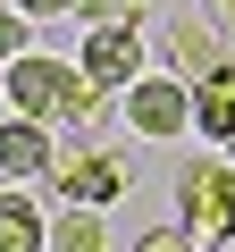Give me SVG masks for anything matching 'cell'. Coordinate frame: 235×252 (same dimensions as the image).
I'll return each mask as SVG.
<instances>
[{
	"mask_svg": "<svg viewBox=\"0 0 235 252\" xmlns=\"http://www.w3.org/2000/svg\"><path fill=\"white\" fill-rule=\"evenodd\" d=\"M135 9H143V0H76L67 17H84V26H109V17H135Z\"/></svg>",
	"mask_w": 235,
	"mask_h": 252,
	"instance_id": "4fadbf2b",
	"label": "cell"
},
{
	"mask_svg": "<svg viewBox=\"0 0 235 252\" xmlns=\"http://www.w3.org/2000/svg\"><path fill=\"white\" fill-rule=\"evenodd\" d=\"M17 9H26V17H67L76 0H17Z\"/></svg>",
	"mask_w": 235,
	"mask_h": 252,
	"instance_id": "5bb4252c",
	"label": "cell"
},
{
	"mask_svg": "<svg viewBox=\"0 0 235 252\" xmlns=\"http://www.w3.org/2000/svg\"><path fill=\"white\" fill-rule=\"evenodd\" d=\"M118 118H126L143 143H176L185 126H193V84L176 67H143L126 93H118Z\"/></svg>",
	"mask_w": 235,
	"mask_h": 252,
	"instance_id": "3957f363",
	"label": "cell"
},
{
	"mask_svg": "<svg viewBox=\"0 0 235 252\" xmlns=\"http://www.w3.org/2000/svg\"><path fill=\"white\" fill-rule=\"evenodd\" d=\"M160 51H168V67H176L185 84H202V76H218V67H235V59H227V34H218L210 17H176V26L160 34Z\"/></svg>",
	"mask_w": 235,
	"mask_h": 252,
	"instance_id": "52a82bcc",
	"label": "cell"
},
{
	"mask_svg": "<svg viewBox=\"0 0 235 252\" xmlns=\"http://www.w3.org/2000/svg\"><path fill=\"white\" fill-rule=\"evenodd\" d=\"M176 227L193 235V252H227L235 244V160H185L176 168Z\"/></svg>",
	"mask_w": 235,
	"mask_h": 252,
	"instance_id": "7a4b0ae2",
	"label": "cell"
},
{
	"mask_svg": "<svg viewBox=\"0 0 235 252\" xmlns=\"http://www.w3.org/2000/svg\"><path fill=\"white\" fill-rule=\"evenodd\" d=\"M42 252H109V235H101V210H92V202H67V219L42 235Z\"/></svg>",
	"mask_w": 235,
	"mask_h": 252,
	"instance_id": "30bf717a",
	"label": "cell"
},
{
	"mask_svg": "<svg viewBox=\"0 0 235 252\" xmlns=\"http://www.w3.org/2000/svg\"><path fill=\"white\" fill-rule=\"evenodd\" d=\"M42 235H51V227H42L34 193L9 185V193H0V252H42Z\"/></svg>",
	"mask_w": 235,
	"mask_h": 252,
	"instance_id": "9c48e42d",
	"label": "cell"
},
{
	"mask_svg": "<svg viewBox=\"0 0 235 252\" xmlns=\"http://www.w3.org/2000/svg\"><path fill=\"white\" fill-rule=\"evenodd\" d=\"M51 185H59L67 202L109 210L118 193H126V160H118V152H67V160H51Z\"/></svg>",
	"mask_w": 235,
	"mask_h": 252,
	"instance_id": "5b68a950",
	"label": "cell"
},
{
	"mask_svg": "<svg viewBox=\"0 0 235 252\" xmlns=\"http://www.w3.org/2000/svg\"><path fill=\"white\" fill-rule=\"evenodd\" d=\"M76 67L101 84V93H126L135 76H143V26L135 17H109V26H84V51H76Z\"/></svg>",
	"mask_w": 235,
	"mask_h": 252,
	"instance_id": "277c9868",
	"label": "cell"
},
{
	"mask_svg": "<svg viewBox=\"0 0 235 252\" xmlns=\"http://www.w3.org/2000/svg\"><path fill=\"white\" fill-rule=\"evenodd\" d=\"M126 252H193V235H185V227H143Z\"/></svg>",
	"mask_w": 235,
	"mask_h": 252,
	"instance_id": "7c38bea8",
	"label": "cell"
},
{
	"mask_svg": "<svg viewBox=\"0 0 235 252\" xmlns=\"http://www.w3.org/2000/svg\"><path fill=\"white\" fill-rule=\"evenodd\" d=\"M51 160H59V143H51V118H26V109H9V118H0V177H9V185H26V177H51Z\"/></svg>",
	"mask_w": 235,
	"mask_h": 252,
	"instance_id": "8992f818",
	"label": "cell"
},
{
	"mask_svg": "<svg viewBox=\"0 0 235 252\" xmlns=\"http://www.w3.org/2000/svg\"><path fill=\"white\" fill-rule=\"evenodd\" d=\"M193 135H202L210 152L235 160V67H218V76L193 84Z\"/></svg>",
	"mask_w": 235,
	"mask_h": 252,
	"instance_id": "ba28073f",
	"label": "cell"
},
{
	"mask_svg": "<svg viewBox=\"0 0 235 252\" xmlns=\"http://www.w3.org/2000/svg\"><path fill=\"white\" fill-rule=\"evenodd\" d=\"M17 51H34V17L17 9V0H0V67H9Z\"/></svg>",
	"mask_w": 235,
	"mask_h": 252,
	"instance_id": "8fae6325",
	"label": "cell"
},
{
	"mask_svg": "<svg viewBox=\"0 0 235 252\" xmlns=\"http://www.w3.org/2000/svg\"><path fill=\"white\" fill-rule=\"evenodd\" d=\"M0 93H9V109L51 118V126H92V118H101V84H92L76 59H59V51H17Z\"/></svg>",
	"mask_w": 235,
	"mask_h": 252,
	"instance_id": "6da1fadb",
	"label": "cell"
}]
</instances>
